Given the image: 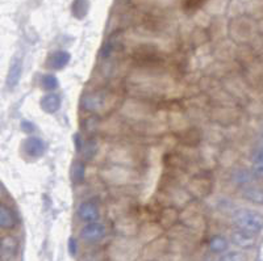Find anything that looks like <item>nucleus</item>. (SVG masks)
<instances>
[{
  "label": "nucleus",
  "mask_w": 263,
  "mask_h": 261,
  "mask_svg": "<svg viewBox=\"0 0 263 261\" xmlns=\"http://www.w3.org/2000/svg\"><path fill=\"white\" fill-rule=\"evenodd\" d=\"M233 222L239 230L250 234H258L263 230V215L254 210H239L234 214Z\"/></svg>",
  "instance_id": "f257e3e1"
},
{
  "label": "nucleus",
  "mask_w": 263,
  "mask_h": 261,
  "mask_svg": "<svg viewBox=\"0 0 263 261\" xmlns=\"http://www.w3.org/2000/svg\"><path fill=\"white\" fill-rule=\"evenodd\" d=\"M78 217L79 219L85 222V223H93V222H98L99 219V207L93 201H84L78 206Z\"/></svg>",
  "instance_id": "f03ea898"
},
{
  "label": "nucleus",
  "mask_w": 263,
  "mask_h": 261,
  "mask_svg": "<svg viewBox=\"0 0 263 261\" xmlns=\"http://www.w3.org/2000/svg\"><path fill=\"white\" fill-rule=\"evenodd\" d=\"M82 237L87 241H98L103 239L106 235V226L100 222H93V223L85 224L82 228Z\"/></svg>",
  "instance_id": "7ed1b4c3"
},
{
  "label": "nucleus",
  "mask_w": 263,
  "mask_h": 261,
  "mask_svg": "<svg viewBox=\"0 0 263 261\" xmlns=\"http://www.w3.org/2000/svg\"><path fill=\"white\" fill-rule=\"evenodd\" d=\"M232 241L233 244H236L237 247L243 248V249H250L255 245V235L250 234L247 231L239 230L237 228L236 231L232 232Z\"/></svg>",
  "instance_id": "20e7f679"
},
{
  "label": "nucleus",
  "mask_w": 263,
  "mask_h": 261,
  "mask_svg": "<svg viewBox=\"0 0 263 261\" xmlns=\"http://www.w3.org/2000/svg\"><path fill=\"white\" fill-rule=\"evenodd\" d=\"M45 142L38 137H29L24 142V151L31 158H40L45 154Z\"/></svg>",
  "instance_id": "39448f33"
},
{
  "label": "nucleus",
  "mask_w": 263,
  "mask_h": 261,
  "mask_svg": "<svg viewBox=\"0 0 263 261\" xmlns=\"http://www.w3.org/2000/svg\"><path fill=\"white\" fill-rule=\"evenodd\" d=\"M17 247H19V243L14 236L7 235V236L2 237V240H0V257L4 258V260H11L16 254Z\"/></svg>",
  "instance_id": "423d86ee"
},
{
  "label": "nucleus",
  "mask_w": 263,
  "mask_h": 261,
  "mask_svg": "<svg viewBox=\"0 0 263 261\" xmlns=\"http://www.w3.org/2000/svg\"><path fill=\"white\" fill-rule=\"evenodd\" d=\"M40 105H41L44 112L53 114V113L58 112L61 108V97L57 93H48L41 98Z\"/></svg>",
  "instance_id": "0eeeda50"
},
{
  "label": "nucleus",
  "mask_w": 263,
  "mask_h": 261,
  "mask_svg": "<svg viewBox=\"0 0 263 261\" xmlns=\"http://www.w3.org/2000/svg\"><path fill=\"white\" fill-rule=\"evenodd\" d=\"M21 71H23V67H21V61L20 59H14V62L11 63L10 70H8V76H7V85L10 88H15L20 80Z\"/></svg>",
  "instance_id": "6e6552de"
},
{
  "label": "nucleus",
  "mask_w": 263,
  "mask_h": 261,
  "mask_svg": "<svg viewBox=\"0 0 263 261\" xmlns=\"http://www.w3.org/2000/svg\"><path fill=\"white\" fill-rule=\"evenodd\" d=\"M70 62V54L67 51H55L49 58V65L54 70H61Z\"/></svg>",
  "instance_id": "1a4fd4ad"
},
{
  "label": "nucleus",
  "mask_w": 263,
  "mask_h": 261,
  "mask_svg": "<svg viewBox=\"0 0 263 261\" xmlns=\"http://www.w3.org/2000/svg\"><path fill=\"white\" fill-rule=\"evenodd\" d=\"M245 200L256 205H263V187H249L242 192Z\"/></svg>",
  "instance_id": "9d476101"
},
{
  "label": "nucleus",
  "mask_w": 263,
  "mask_h": 261,
  "mask_svg": "<svg viewBox=\"0 0 263 261\" xmlns=\"http://www.w3.org/2000/svg\"><path fill=\"white\" fill-rule=\"evenodd\" d=\"M16 224V218L14 213L4 205H0V228H12Z\"/></svg>",
  "instance_id": "9b49d317"
},
{
  "label": "nucleus",
  "mask_w": 263,
  "mask_h": 261,
  "mask_svg": "<svg viewBox=\"0 0 263 261\" xmlns=\"http://www.w3.org/2000/svg\"><path fill=\"white\" fill-rule=\"evenodd\" d=\"M209 249L213 253H222L228 249V240L221 235H216L209 240Z\"/></svg>",
  "instance_id": "f8f14e48"
},
{
  "label": "nucleus",
  "mask_w": 263,
  "mask_h": 261,
  "mask_svg": "<svg viewBox=\"0 0 263 261\" xmlns=\"http://www.w3.org/2000/svg\"><path fill=\"white\" fill-rule=\"evenodd\" d=\"M41 84L46 91H54V89L58 88L59 83H58V79L55 78L54 75L46 74L42 76Z\"/></svg>",
  "instance_id": "ddd939ff"
},
{
  "label": "nucleus",
  "mask_w": 263,
  "mask_h": 261,
  "mask_svg": "<svg viewBox=\"0 0 263 261\" xmlns=\"http://www.w3.org/2000/svg\"><path fill=\"white\" fill-rule=\"evenodd\" d=\"M71 177L74 180V183H82L84 180V164L82 162H76L74 163L71 168Z\"/></svg>",
  "instance_id": "4468645a"
},
{
  "label": "nucleus",
  "mask_w": 263,
  "mask_h": 261,
  "mask_svg": "<svg viewBox=\"0 0 263 261\" xmlns=\"http://www.w3.org/2000/svg\"><path fill=\"white\" fill-rule=\"evenodd\" d=\"M89 11V2L87 0H75L72 4V12L76 17L82 19Z\"/></svg>",
  "instance_id": "2eb2a0df"
},
{
  "label": "nucleus",
  "mask_w": 263,
  "mask_h": 261,
  "mask_svg": "<svg viewBox=\"0 0 263 261\" xmlns=\"http://www.w3.org/2000/svg\"><path fill=\"white\" fill-rule=\"evenodd\" d=\"M220 261H246V254L239 251H230L226 252Z\"/></svg>",
  "instance_id": "dca6fc26"
},
{
  "label": "nucleus",
  "mask_w": 263,
  "mask_h": 261,
  "mask_svg": "<svg viewBox=\"0 0 263 261\" xmlns=\"http://www.w3.org/2000/svg\"><path fill=\"white\" fill-rule=\"evenodd\" d=\"M205 0H186L185 8L188 11L198 10L199 7H202V4L204 3Z\"/></svg>",
  "instance_id": "f3484780"
},
{
  "label": "nucleus",
  "mask_w": 263,
  "mask_h": 261,
  "mask_svg": "<svg viewBox=\"0 0 263 261\" xmlns=\"http://www.w3.org/2000/svg\"><path fill=\"white\" fill-rule=\"evenodd\" d=\"M251 172L253 175L258 177H263V162L260 160H254L253 167H251Z\"/></svg>",
  "instance_id": "a211bd4d"
},
{
  "label": "nucleus",
  "mask_w": 263,
  "mask_h": 261,
  "mask_svg": "<svg viewBox=\"0 0 263 261\" xmlns=\"http://www.w3.org/2000/svg\"><path fill=\"white\" fill-rule=\"evenodd\" d=\"M112 50H113V46L110 44V42L104 44V46H103V49H102V57L103 58L110 57L111 53H112Z\"/></svg>",
  "instance_id": "6ab92c4d"
},
{
  "label": "nucleus",
  "mask_w": 263,
  "mask_h": 261,
  "mask_svg": "<svg viewBox=\"0 0 263 261\" xmlns=\"http://www.w3.org/2000/svg\"><path fill=\"white\" fill-rule=\"evenodd\" d=\"M68 251H70L71 254L76 253V240L74 237H71V239L68 240Z\"/></svg>",
  "instance_id": "aec40b11"
},
{
  "label": "nucleus",
  "mask_w": 263,
  "mask_h": 261,
  "mask_svg": "<svg viewBox=\"0 0 263 261\" xmlns=\"http://www.w3.org/2000/svg\"><path fill=\"white\" fill-rule=\"evenodd\" d=\"M254 160H260V162H263V147L256 151V154L254 155Z\"/></svg>",
  "instance_id": "412c9836"
}]
</instances>
